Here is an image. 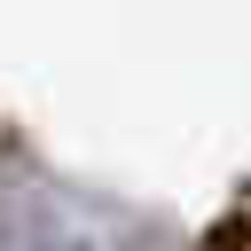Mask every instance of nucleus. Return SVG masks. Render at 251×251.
<instances>
[{
	"label": "nucleus",
	"instance_id": "obj_2",
	"mask_svg": "<svg viewBox=\"0 0 251 251\" xmlns=\"http://www.w3.org/2000/svg\"><path fill=\"white\" fill-rule=\"evenodd\" d=\"M55 251H86V243H55Z\"/></svg>",
	"mask_w": 251,
	"mask_h": 251
},
{
	"label": "nucleus",
	"instance_id": "obj_1",
	"mask_svg": "<svg viewBox=\"0 0 251 251\" xmlns=\"http://www.w3.org/2000/svg\"><path fill=\"white\" fill-rule=\"evenodd\" d=\"M0 251H39V212L16 180H0Z\"/></svg>",
	"mask_w": 251,
	"mask_h": 251
}]
</instances>
